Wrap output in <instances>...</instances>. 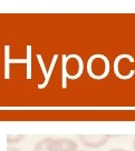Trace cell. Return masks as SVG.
Instances as JSON below:
<instances>
[{
    "instance_id": "7a4b0ae2",
    "label": "cell",
    "mask_w": 135,
    "mask_h": 151,
    "mask_svg": "<svg viewBox=\"0 0 135 151\" xmlns=\"http://www.w3.org/2000/svg\"><path fill=\"white\" fill-rule=\"evenodd\" d=\"M77 138L84 146L88 148H99L106 145V142L111 140L112 138H114V136L112 134H78Z\"/></svg>"
},
{
    "instance_id": "9c48e42d",
    "label": "cell",
    "mask_w": 135,
    "mask_h": 151,
    "mask_svg": "<svg viewBox=\"0 0 135 151\" xmlns=\"http://www.w3.org/2000/svg\"><path fill=\"white\" fill-rule=\"evenodd\" d=\"M77 151H88V150H77Z\"/></svg>"
},
{
    "instance_id": "ba28073f",
    "label": "cell",
    "mask_w": 135,
    "mask_h": 151,
    "mask_svg": "<svg viewBox=\"0 0 135 151\" xmlns=\"http://www.w3.org/2000/svg\"><path fill=\"white\" fill-rule=\"evenodd\" d=\"M9 151H17L16 149H9Z\"/></svg>"
},
{
    "instance_id": "5b68a950",
    "label": "cell",
    "mask_w": 135,
    "mask_h": 151,
    "mask_svg": "<svg viewBox=\"0 0 135 151\" xmlns=\"http://www.w3.org/2000/svg\"><path fill=\"white\" fill-rule=\"evenodd\" d=\"M57 55H55L53 58V61H52V65H50V68H49V72H48V75H46L45 76V82H44L43 85H39L38 86V88H44L45 86L48 83V81H49V78H50V76H52V71H53L54 69V66H55V62L57 61Z\"/></svg>"
},
{
    "instance_id": "277c9868",
    "label": "cell",
    "mask_w": 135,
    "mask_h": 151,
    "mask_svg": "<svg viewBox=\"0 0 135 151\" xmlns=\"http://www.w3.org/2000/svg\"><path fill=\"white\" fill-rule=\"evenodd\" d=\"M50 140H52V138H47V139H44L41 141H39L35 147V151H49Z\"/></svg>"
},
{
    "instance_id": "3957f363",
    "label": "cell",
    "mask_w": 135,
    "mask_h": 151,
    "mask_svg": "<svg viewBox=\"0 0 135 151\" xmlns=\"http://www.w3.org/2000/svg\"><path fill=\"white\" fill-rule=\"evenodd\" d=\"M78 145L72 139H54L49 142V151H77Z\"/></svg>"
},
{
    "instance_id": "52a82bcc",
    "label": "cell",
    "mask_w": 135,
    "mask_h": 151,
    "mask_svg": "<svg viewBox=\"0 0 135 151\" xmlns=\"http://www.w3.org/2000/svg\"><path fill=\"white\" fill-rule=\"evenodd\" d=\"M132 145H133V149H134V151H135V138L133 139V143H132Z\"/></svg>"
},
{
    "instance_id": "8992f818",
    "label": "cell",
    "mask_w": 135,
    "mask_h": 151,
    "mask_svg": "<svg viewBox=\"0 0 135 151\" xmlns=\"http://www.w3.org/2000/svg\"><path fill=\"white\" fill-rule=\"evenodd\" d=\"M107 151H127L125 149H120V148H115V149H110V150Z\"/></svg>"
},
{
    "instance_id": "6da1fadb",
    "label": "cell",
    "mask_w": 135,
    "mask_h": 151,
    "mask_svg": "<svg viewBox=\"0 0 135 151\" xmlns=\"http://www.w3.org/2000/svg\"><path fill=\"white\" fill-rule=\"evenodd\" d=\"M110 69H111L110 60L104 55L97 53L88 59L87 71H88L89 77H92L95 80H101L107 77Z\"/></svg>"
}]
</instances>
